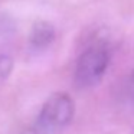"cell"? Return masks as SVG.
Instances as JSON below:
<instances>
[{
	"mask_svg": "<svg viewBox=\"0 0 134 134\" xmlns=\"http://www.w3.org/2000/svg\"><path fill=\"white\" fill-rule=\"evenodd\" d=\"M12 69V61L6 56H2L0 58V76H7V74Z\"/></svg>",
	"mask_w": 134,
	"mask_h": 134,
	"instance_id": "277c9868",
	"label": "cell"
},
{
	"mask_svg": "<svg viewBox=\"0 0 134 134\" xmlns=\"http://www.w3.org/2000/svg\"><path fill=\"white\" fill-rule=\"evenodd\" d=\"M110 65V51L105 45H92L81 53L75 66V84L79 88H90L102 79Z\"/></svg>",
	"mask_w": 134,
	"mask_h": 134,
	"instance_id": "7a4b0ae2",
	"label": "cell"
},
{
	"mask_svg": "<svg viewBox=\"0 0 134 134\" xmlns=\"http://www.w3.org/2000/svg\"><path fill=\"white\" fill-rule=\"evenodd\" d=\"M75 105L68 94H53L45 101L38 118V130L53 134L65 128L74 118Z\"/></svg>",
	"mask_w": 134,
	"mask_h": 134,
	"instance_id": "6da1fadb",
	"label": "cell"
},
{
	"mask_svg": "<svg viewBox=\"0 0 134 134\" xmlns=\"http://www.w3.org/2000/svg\"><path fill=\"white\" fill-rule=\"evenodd\" d=\"M55 38L53 26L48 22H38L35 23L30 33V42L35 48H45Z\"/></svg>",
	"mask_w": 134,
	"mask_h": 134,
	"instance_id": "3957f363",
	"label": "cell"
}]
</instances>
